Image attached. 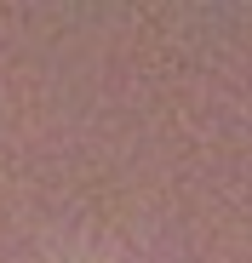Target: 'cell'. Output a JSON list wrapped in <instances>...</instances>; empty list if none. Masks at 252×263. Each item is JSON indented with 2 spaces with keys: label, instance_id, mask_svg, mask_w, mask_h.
Instances as JSON below:
<instances>
[{
  "label": "cell",
  "instance_id": "obj_1",
  "mask_svg": "<svg viewBox=\"0 0 252 263\" xmlns=\"http://www.w3.org/2000/svg\"><path fill=\"white\" fill-rule=\"evenodd\" d=\"M58 263H109V257H98V252H69V257H58Z\"/></svg>",
  "mask_w": 252,
  "mask_h": 263
}]
</instances>
